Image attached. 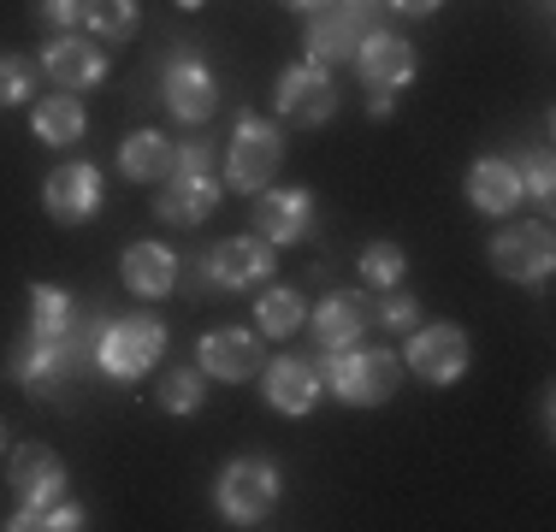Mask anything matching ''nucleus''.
Returning a JSON list of instances; mask_svg holds the SVG:
<instances>
[{"instance_id": "obj_1", "label": "nucleus", "mask_w": 556, "mask_h": 532, "mask_svg": "<svg viewBox=\"0 0 556 532\" xmlns=\"http://www.w3.org/2000/svg\"><path fill=\"white\" fill-rule=\"evenodd\" d=\"M278 497H285V473H278L273 456H237L219 468L214 503L231 527H261L278 509Z\"/></svg>"}, {"instance_id": "obj_2", "label": "nucleus", "mask_w": 556, "mask_h": 532, "mask_svg": "<svg viewBox=\"0 0 556 532\" xmlns=\"http://www.w3.org/2000/svg\"><path fill=\"white\" fill-rule=\"evenodd\" d=\"M314 372H320V384H332V396L355 408L386 403L403 384V362L391 350H326V362H314Z\"/></svg>"}, {"instance_id": "obj_3", "label": "nucleus", "mask_w": 556, "mask_h": 532, "mask_svg": "<svg viewBox=\"0 0 556 532\" xmlns=\"http://www.w3.org/2000/svg\"><path fill=\"white\" fill-rule=\"evenodd\" d=\"M285 166V130L267 113H237L231 125V149H225V183L231 190H267Z\"/></svg>"}, {"instance_id": "obj_4", "label": "nucleus", "mask_w": 556, "mask_h": 532, "mask_svg": "<svg viewBox=\"0 0 556 532\" xmlns=\"http://www.w3.org/2000/svg\"><path fill=\"white\" fill-rule=\"evenodd\" d=\"M166 350V326L154 314H113L101 331V372L108 379H142Z\"/></svg>"}, {"instance_id": "obj_5", "label": "nucleus", "mask_w": 556, "mask_h": 532, "mask_svg": "<svg viewBox=\"0 0 556 532\" xmlns=\"http://www.w3.org/2000/svg\"><path fill=\"white\" fill-rule=\"evenodd\" d=\"M492 266L509 284H545L551 266H556V243H551V225L545 219H521V225H503L492 237Z\"/></svg>"}, {"instance_id": "obj_6", "label": "nucleus", "mask_w": 556, "mask_h": 532, "mask_svg": "<svg viewBox=\"0 0 556 532\" xmlns=\"http://www.w3.org/2000/svg\"><path fill=\"white\" fill-rule=\"evenodd\" d=\"M473 362V343L462 326H450V319H439V326H415L408 331V350H403V367L420 372L427 384H456L462 372H468Z\"/></svg>"}, {"instance_id": "obj_7", "label": "nucleus", "mask_w": 556, "mask_h": 532, "mask_svg": "<svg viewBox=\"0 0 556 532\" xmlns=\"http://www.w3.org/2000/svg\"><path fill=\"white\" fill-rule=\"evenodd\" d=\"M273 101H278V113H285L290 125H308V130H320L326 118L338 113L332 72H326V65H314V60H302V65H285V72H278V84H273Z\"/></svg>"}, {"instance_id": "obj_8", "label": "nucleus", "mask_w": 556, "mask_h": 532, "mask_svg": "<svg viewBox=\"0 0 556 532\" xmlns=\"http://www.w3.org/2000/svg\"><path fill=\"white\" fill-rule=\"evenodd\" d=\"M161 96L172 106V118L202 125V118H214V106H219V77H214V65H207L202 53H172L166 72H161Z\"/></svg>"}, {"instance_id": "obj_9", "label": "nucleus", "mask_w": 556, "mask_h": 532, "mask_svg": "<svg viewBox=\"0 0 556 532\" xmlns=\"http://www.w3.org/2000/svg\"><path fill=\"white\" fill-rule=\"evenodd\" d=\"M101 195H108V183H101V172L89 166V160H65L60 172H48L42 183V207L54 225H84L101 213Z\"/></svg>"}, {"instance_id": "obj_10", "label": "nucleus", "mask_w": 556, "mask_h": 532, "mask_svg": "<svg viewBox=\"0 0 556 532\" xmlns=\"http://www.w3.org/2000/svg\"><path fill=\"white\" fill-rule=\"evenodd\" d=\"M261 362H267V350H261V331H243V326H214V331L202 338V350H195V367H202L207 379H225V384L255 379Z\"/></svg>"}, {"instance_id": "obj_11", "label": "nucleus", "mask_w": 556, "mask_h": 532, "mask_svg": "<svg viewBox=\"0 0 556 532\" xmlns=\"http://www.w3.org/2000/svg\"><path fill=\"white\" fill-rule=\"evenodd\" d=\"M314 231V190H302V183H285V190H261L255 195V237H267V243H302V237Z\"/></svg>"}, {"instance_id": "obj_12", "label": "nucleus", "mask_w": 556, "mask_h": 532, "mask_svg": "<svg viewBox=\"0 0 556 532\" xmlns=\"http://www.w3.org/2000/svg\"><path fill=\"white\" fill-rule=\"evenodd\" d=\"M7 485L18 503H30V509H48V503L65 497V461L54 456L48 444H18L7 461Z\"/></svg>"}, {"instance_id": "obj_13", "label": "nucleus", "mask_w": 556, "mask_h": 532, "mask_svg": "<svg viewBox=\"0 0 556 532\" xmlns=\"http://www.w3.org/2000/svg\"><path fill=\"white\" fill-rule=\"evenodd\" d=\"M207 273H214V290H255L273 278V243L267 237H225L207 249Z\"/></svg>"}, {"instance_id": "obj_14", "label": "nucleus", "mask_w": 556, "mask_h": 532, "mask_svg": "<svg viewBox=\"0 0 556 532\" xmlns=\"http://www.w3.org/2000/svg\"><path fill=\"white\" fill-rule=\"evenodd\" d=\"M350 65H355V77H362L367 89H403L408 77H415V48H408L396 30H367Z\"/></svg>"}, {"instance_id": "obj_15", "label": "nucleus", "mask_w": 556, "mask_h": 532, "mask_svg": "<svg viewBox=\"0 0 556 532\" xmlns=\"http://www.w3.org/2000/svg\"><path fill=\"white\" fill-rule=\"evenodd\" d=\"M219 207L214 172H166V190H154V213L166 225H202Z\"/></svg>"}, {"instance_id": "obj_16", "label": "nucleus", "mask_w": 556, "mask_h": 532, "mask_svg": "<svg viewBox=\"0 0 556 532\" xmlns=\"http://www.w3.org/2000/svg\"><path fill=\"white\" fill-rule=\"evenodd\" d=\"M367 36V18L350 7H320L308 12V60L314 65H350Z\"/></svg>"}, {"instance_id": "obj_17", "label": "nucleus", "mask_w": 556, "mask_h": 532, "mask_svg": "<svg viewBox=\"0 0 556 532\" xmlns=\"http://www.w3.org/2000/svg\"><path fill=\"white\" fill-rule=\"evenodd\" d=\"M261 391H267V403L278 415H308L326 384H320V372H314V362L278 355V362H261Z\"/></svg>"}, {"instance_id": "obj_18", "label": "nucleus", "mask_w": 556, "mask_h": 532, "mask_svg": "<svg viewBox=\"0 0 556 532\" xmlns=\"http://www.w3.org/2000/svg\"><path fill=\"white\" fill-rule=\"evenodd\" d=\"M42 72L54 77L60 89H96L101 77H108V53H101L89 36H54V42L42 48Z\"/></svg>"}, {"instance_id": "obj_19", "label": "nucleus", "mask_w": 556, "mask_h": 532, "mask_svg": "<svg viewBox=\"0 0 556 532\" xmlns=\"http://www.w3.org/2000/svg\"><path fill=\"white\" fill-rule=\"evenodd\" d=\"M468 202L480 213H492V219H509L515 207H521V172H515V160L503 154H485L468 166Z\"/></svg>"}, {"instance_id": "obj_20", "label": "nucleus", "mask_w": 556, "mask_h": 532, "mask_svg": "<svg viewBox=\"0 0 556 532\" xmlns=\"http://www.w3.org/2000/svg\"><path fill=\"white\" fill-rule=\"evenodd\" d=\"M367 326H374V314H367L362 290H332V296L314 308V338H320V350H355Z\"/></svg>"}, {"instance_id": "obj_21", "label": "nucleus", "mask_w": 556, "mask_h": 532, "mask_svg": "<svg viewBox=\"0 0 556 532\" xmlns=\"http://www.w3.org/2000/svg\"><path fill=\"white\" fill-rule=\"evenodd\" d=\"M118 273H125V290H137V296L161 302L178 290V255H172L166 243H130L125 261H118Z\"/></svg>"}, {"instance_id": "obj_22", "label": "nucleus", "mask_w": 556, "mask_h": 532, "mask_svg": "<svg viewBox=\"0 0 556 532\" xmlns=\"http://www.w3.org/2000/svg\"><path fill=\"white\" fill-rule=\"evenodd\" d=\"M84 101L77 96H42L30 101V130L48 142V149H72V142H84Z\"/></svg>"}, {"instance_id": "obj_23", "label": "nucleus", "mask_w": 556, "mask_h": 532, "mask_svg": "<svg viewBox=\"0 0 556 532\" xmlns=\"http://www.w3.org/2000/svg\"><path fill=\"white\" fill-rule=\"evenodd\" d=\"M118 172L130 183H161L172 172V137H161V130H130L118 142Z\"/></svg>"}, {"instance_id": "obj_24", "label": "nucleus", "mask_w": 556, "mask_h": 532, "mask_svg": "<svg viewBox=\"0 0 556 532\" xmlns=\"http://www.w3.org/2000/svg\"><path fill=\"white\" fill-rule=\"evenodd\" d=\"M77 326V302L60 284H30V331L36 338H60Z\"/></svg>"}, {"instance_id": "obj_25", "label": "nucleus", "mask_w": 556, "mask_h": 532, "mask_svg": "<svg viewBox=\"0 0 556 532\" xmlns=\"http://www.w3.org/2000/svg\"><path fill=\"white\" fill-rule=\"evenodd\" d=\"M302 319H308V302H302L290 284L267 290V296H261V308H255L261 338H290V331H302Z\"/></svg>"}, {"instance_id": "obj_26", "label": "nucleus", "mask_w": 556, "mask_h": 532, "mask_svg": "<svg viewBox=\"0 0 556 532\" xmlns=\"http://www.w3.org/2000/svg\"><path fill=\"white\" fill-rule=\"evenodd\" d=\"M207 403V372L202 367H172L161 379V408L166 415H195Z\"/></svg>"}, {"instance_id": "obj_27", "label": "nucleus", "mask_w": 556, "mask_h": 532, "mask_svg": "<svg viewBox=\"0 0 556 532\" xmlns=\"http://www.w3.org/2000/svg\"><path fill=\"white\" fill-rule=\"evenodd\" d=\"M84 24L96 30V42H125L137 30V0H84Z\"/></svg>"}, {"instance_id": "obj_28", "label": "nucleus", "mask_w": 556, "mask_h": 532, "mask_svg": "<svg viewBox=\"0 0 556 532\" xmlns=\"http://www.w3.org/2000/svg\"><path fill=\"white\" fill-rule=\"evenodd\" d=\"M367 314L379 319V331H403V338L420 326V302L408 296L403 284H391V290H374V296H367Z\"/></svg>"}, {"instance_id": "obj_29", "label": "nucleus", "mask_w": 556, "mask_h": 532, "mask_svg": "<svg viewBox=\"0 0 556 532\" xmlns=\"http://www.w3.org/2000/svg\"><path fill=\"white\" fill-rule=\"evenodd\" d=\"M89 521V515H84V503H48V509H30V503H24V509L18 515H12V532H77V527H84Z\"/></svg>"}, {"instance_id": "obj_30", "label": "nucleus", "mask_w": 556, "mask_h": 532, "mask_svg": "<svg viewBox=\"0 0 556 532\" xmlns=\"http://www.w3.org/2000/svg\"><path fill=\"white\" fill-rule=\"evenodd\" d=\"M403 273H408L403 243H367V249H362V284H367V290L403 284Z\"/></svg>"}, {"instance_id": "obj_31", "label": "nucleus", "mask_w": 556, "mask_h": 532, "mask_svg": "<svg viewBox=\"0 0 556 532\" xmlns=\"http://www.w3.org/2000/svg\"><path fill=\"white\" fill-rule=\"evenodd\" d=\"M36 101V65L18 53H0V106H24Z\"/></svg>"}, {"instance_id": "obj_32", "label": "nucleus", "mask_w": 556, "mask_h": 532, "mask_svg": "<svg viewBox=\"0 0 556 532\" xmlns=\"http://www.w3.org/2000/svg\"><path fill=\"white\" fill-rule=\"evenodd\" d=\"M521 195H533L539 207H551V195H556V166H551V149H533L521 160Z\"/></svg>"}, {"instance_id": "obj_33", "label": "nucleus", "mask_w": 556, "mask_h": 532, "mask_svg": "<svg viewBox=\"0 0 556 532\" xmlns=\"http://www.w3.org/2000/svg\"><path fill=\"white\" fill-rule=\"evenodd\" d=\"M172 172H214V142H172Z\"/></svg>"}, {"instance_id": "obj_34", "label": "nucleus", "mask_w": 556, "mask_h": 532, "mask_svg": "<svg viewBox=\"0 0 556 532\" xmlns=\"http://www.w3.org/2000/svg\"><path fill=\"white\" fill-rule=\"evenodd\" d=\"M36 12H42L48 24H60V30H77V24H84V0H36Z\"/></svg>"}, {"instance_id": "obj_35", "label": "nucleus", "mask_w": 556, "mask_h": 532, "mask_svg": "<svg viewBox=\"0 0 556 532\" xmlns=\"http://www.w3.org/2000/svg\"><path fill=\"white\" fill-rule=\"evenodd\" d=\"M396 113V89H367V118H391Z\"/></svg>"}, {"instance_id": "obj_36", "label": "nucleus", "mask_w": 556, "mask_h": 532, "mask_svg": "<svg viewBox=\"0 0 556 532\" xmlns=\"http://www.w3.org/2000/svg\"><path fill=\"white\" fill-rule=\"evenodd\" d=\"M386 7H396L403 18H432V12L444 7V0H386Z\"/></svg>"}, {"instance_id": "obj_37", "label": "nucleus", "mask_w": 556, "mask_h": 532, "mask_svg": "<svg viewBox=\"0 0 556 532\" xmlns=\"http://www.w3.org/2000/svg\"><path fill=\"white\" fill-rule=\"evenodd\" d=\"M290 12H302V18H308V12H320V7H332V0H285Z\"/></svg>"}, {"instance_id": "obj_38", "label": "nucleus", "mask_w": 556, "mask_h": 532, "mask_svg": "<svg viewBox=\"0 0 556 532\" xmlns=\"http://www.w3.org/2000/svg\"><path fill=\"white\" fill-rule=\"evenodd\" d=\"M343 7H350V12H362V18H367V12L379 7V0H343Z\"/></svg>"}, {"instance_id": "obj_39", "label": "nucleus", "mask_w": 556, "mask_h": 532, "mask_svg": "<svg viewBox=\"0 0 556 532\" xmlns=\"http://www.w3.org/2000/svg\"><path fill=\"white\" fill-rule=\"evenodd\" d=\"M178 7H184V12H202V7H207V0H178Z\"/></svg>"}, {"instance_id": "obj_40", "label": "nucleus", "mask_w": 556, "mask_h": 532, "mask_svg": "<svg viewBox=\"0 0 556 532\" xmlns=\"http://www.w3.org/2000/svg\"><path fill=\"white\" fill-rule=\"evenodd\" d=\"M0 449H7V420H0Z\"/></svg>"}]
</instances>
